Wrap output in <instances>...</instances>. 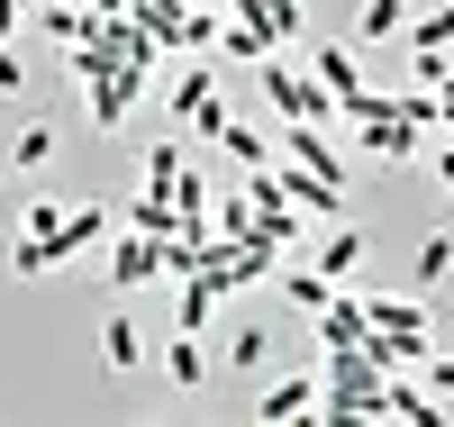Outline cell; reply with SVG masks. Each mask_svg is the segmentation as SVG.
<instances>
[{"label":"cell","mask_w":454,"mask_h":427,"mask_svg":"<svg viewBox=\"0 0 454 427\" xmlns=\"http://www.w3.org/2000/svg\"><path fill=\"white\" fill-rule=\"evenodd\" d=\"M82 10H91V19H119V10H128V0H82Z\"/></svg>","instance_id":"cell-31"},{"label":"cell","mask_w":454,"mask_h":427,"mask_svg":"<svg viewBox=\"0 0 454 427\" xmlns=\"http://www.w3.org/2000/svg\"><path fill=\"white\" fill-rule=\"evenodd\" d=\"M309 83L346 100V91L364 83V64H355V46H336V36H327V46H309Z\"/></svg>","instance_id":"cell-9"},{"label":"cell","mask_w":454,"mask_h":427,"mask_svg":"<svg viewBox=\"0 0 454 427\" xmlns=\"http://www.w3.org/2000/svg\"><path fill=\"white\" fill-rule=\"evenodd\" d=\"M309 264H318V273H327V282H346V273H355V264H364V237H355V227H327V237L309 246Z\"/></svg>","instance_id":"cell-19"},{"label":"cell","mask_w":454,"mask_h":427,"mask_svg":"<svg viewBox=\"0 0 454 427\" xmlns=\"http://www.w3.org/2000/svg\"><path fill=\"white\" fill-rule=\"evenodd\" d=\"M0 173H10V154H0Z\"/></svg>","instance_id":"cell-33"},{"label":"cell","mask_w":454,"mask_h":427,"mask_svg":"<svg viewBox=\"0 0 454 427\" xmlns=\"http://www.w3.org/2000/svg\"><path fill=\"white\" fill-rule=\"evenodd\" d=\"M100 364H109V373H137V364H145V336H137L128 309H109V328H100Z\"/></svg>","instance_id":"cell-12"},{"label":"cell","mask_w":454,"mask_h":427,"mask_svg":"<svg viewBox=\"0 0 454 427\" xmlns=\"http://www.w3.org/2000/svg\"><path fill=\"white\" fill-rule=\"evenodd\" d=\"M436 128L454 137V73H445V83H436Z\"/></svg>","instance_id":"cell-29"},{"label":"cell","mask_w":454,"mask_h":427,"mask_svg":"<svg viewBox=\"0 0 454 427\" xmlns=\"http://www.w3.org/2000/svg\"><path fill=\"white\" fill-rule=\"evenodd\" d=\"M109 237V210L91 201V210H64V227H55V264H73V255H91Z\"/></svg>","instance_id":"cell-10"},{"label":"cell","mask_w":454,"mask_h":427,"mask_svg":"<svg viewBox=\"0 0 454 427\" xmlns=\"http://www.w3.org/2000/svg\"><path fill=\"white\" fill-rule=\"evenodd\" d=\"M218 146H227V164H237V173L273 164V137H263V128H246V119H227V128H218Z\"/></svg>","instance_id":"cell-20"},{"label":"cell","mask_w":454,"mask_h":427,"mask_svg":"<svg viewBox=\"0 0 454 427\" xmlns=\"http://www.w3.org/2000/svg\"><path fill=\"white\" fill-rule=\"evenodd\" d=\"M400 28H409V0H364L355 10V46H391Z\"/></svg>","instance_id":"cell-18"},{"label":"cell","mask_w":454,"mask_h":427,"mask_svg":"<svg viewBox=\"0 0 454 427\" xmlns=\"http://www.w3.org/2000/svg\"><path fill=\"white\" fill-rule=\"evenodd\" d=\"M218 300H227V291H218L209 273H182V309H173V328H192V336H209V319H218Z\"/></svg>","instance_id":"cell-16"},{"label":"cell","mask_w":454,"mask_h":427,"mask_svg":"<svg viewBox=\"0 0 454 427\" xmlns=\"http://www.w3.org/2000/svg\"><path fill=\"white\" fill-rule=\"evenodd\" d=\"M254 418H263V427H291V418H318V382H309V373H282L273 391L254 400Z\"/></svg>","instance_id":"cell-6"},{"label":"cell","mask_w":454,"mask_h":427,"mask_svg":"<svg viewBox=\"0 0 454 427\" xmlns=\"http://www.w3.org/2000/svg\"><path fill=\"white\" fill-rule=\"evenodd\" d=\"M218 10H227V19H254V0H218Z\"/></svg>","instance_id":"cell-32"},{"label":"cell","mask_w":454,"mask_h":427,"mask_svg":"<svg viewBox=\"0 0 454 427\" xmlns=\"http://www.w3.org/2000/svg\"><path fill=\"white\" fill-rule=\"evenodd\" d=\"M309 328H318V345H364V336H372V328H364V300H355L346 282L327 291V309H318Z\"/></svg>","instance_id":"cell-8"},{"label":"cell","mask_w":454,"mask_h":427,"mask_svg":"<svg viewBox=\"0 0 454 427\" xmlns=\"http://www.w3.org/2000/svg\"><path fill=\"white\" fill-rule=\"evenodd\" d=\"M400 46H454V0H436V10H409Z\"/></svg>","instance_id":"cell-22"},{"label":"cell","mask_w":454,"mask_h":427,"mask_svg":"<svg viewBox=\"0 0 454 427\" xmlns=\"http://www.w3.org/2000/svg\"><path fill=\"white\" fill-rule=\"evenodd\" d=\"M10 164L46 173V164H55V128H46V119H27V128H19V146H10Z\"/></svg>","instance_id":"cell-25"},{"label":"cell","mask_w":454,"mask_h":427,"mask_svg":"<svg viewBox=\"0 0 454 427\" xmlns=\"http://www.w3.org/2000/svg\"><path fill=\"white\" fill-rule=\"evenodd\" d=\"M419 382H427V391L454 409V355H436V345H427V364H419Z\"/></svg>","instance_id":"cell-26"},{"label":"cell","mask_w":454,"mask_h":427,"mask_svg":"<svg viewBox=\"0 0 454 427\" xmlns=\"http://www.w3.org/2000/svg\"><path fill=\"white\" fill-rule=\"evenodd\" d=\"M145 282H164V255H155V237H128L109 246V291H145Z\"/></svg>","instance_id":"cell-5"},{"label":"cell","mask_w":454,"mask_h":427,"mask_svg":"<svg viewBox=\"0 0 454 427\" xmlns=\"http://www.w3.org/2000/svg\"><path fill=\"white\" fill-rule=\"evenodd\" d=\"M209 55H227V64H263L273 55V36H263V19H218V46Z\"/></svg>","instance_id":"cell-14"},{"label":"cell","mask_w":454,"mask_h":427,"mask_svg":"<svg viewBox=\"0 0 454 427\" xmlns=\"http://www.w3.org/2000/svg\"><path fill=\"white\" fill-rule=\"evenodd\" d=\"M454 273V227H427V237H419V255H409V282H419V291H436Z\"/></svg>","instance_id":"cell-15"},{"label":"cell","mask_w":454,"mask_h":427,"mask_svg":"<svg viewBox=\"0 0 454 427\" xmlns=\"http://www.w3.org/2000/svg\"><path fill=\"white\" fill-rule=\"evenodd\" d=\"M364 328H372V345H382L391 373H419L427 345H436V309H427V291H372L364 300Z\"/></svg>","instance_id":"cell-1"},{"label":"cell","mask_w":454,"mask_h":427,"mask_svg":"<svg viewBox=\"0 0 454 427\" xmlns=\"http://www.w3.org/2000/svg\"><path fill=\"white\" fill-rule=\"evenodd\" d=\"M19 19H27L19 0H0V46H10V36H19Z\"/></svg>","instance_id":"cell-30"},{"label":"cell","mask_w":454,"mask_h":427,"mask_svg":"<svg viewBox=\"0 0 454 427\" xmlns=\"http://www.w3.org/2000/svg\"><path fill=\"white\" fill-rule=\"evenodd\" d=\"M27 91V64H19V46H0V100H19Z\"/></svg>","instance_id":"cell-27"},{"label":"cell","mask_w":454,"mask_h":427,"mask_svg":"<svg viewBox=\"0 0 454 427\" xmlns=\"http://www.w3.org/2000/svg\"><path fill=\"white\" fill-rule=\"evenodd\" d=\"M36 28H46L55 36V46H82V36H91V10H82V0H36V10H27Z\"/></svg>","instance_id":"cell-17"},{"label":"cell","mask_w":454,"mask_h":427,"mask_svg":"<svg viewBox=\"0 0 454 427\" xmlns=\"http://www.w3.org/2000/svg\"><path fill=\"white\" fill-rule=\"evenodd\" d=\"M128 227H137V237H173V227H182V210L164 201V191H137V201H128Z\"/></svg>","instance_id":"cell-21"},{"label":"cell","mask_w":454,"mask_h":427,"mask_svg":"<svg viewBox=\"0 0 454 427\" xmlns=\"http://www.w3.org/2000/svg\"><path fill=\"white\" fill-rule=\"evenodd\" d=\"M300 218H346V173H309V164H273Z\"/></svg>","instance_id":"cell-4"},{"label":"cell","mask_w":454,"mask_h":427,"mask_svg":"<svg viewBox=\"0 0 454 427\" xmlns=\"http://www.w3.org/2000/svg\"><path fill=\"white\" fill-rule=\"evenodd\" d=\"M164 109H173V128H192V137H218L227 119H237L209 64H182V73H173V91H164Z\"/></svg>","instance_id":"cell-2"},{"label":"cell","mask_w":454,"mask_h":427,"mask_svg":"<svg viewBox=\"0 0 454 427\" xmlns=\"http://www.w3.org/2000/svg\"><path fill=\"white\" fill-rule=\"evenodd\" d=\"M19 10H36V0H19Z\"/></svg>","instance_id":"cell-34"},{"label":"cell","mask_w":454,"mask_h":427,"mask_svg":"<svg viewBox=\"0 0 454 427\" xmlns=\"http://www.w3.org/2000/svg\"><path fill=\"white\" fill-rule=\"evenodd\" d=\"M419 137H427V128H409V119H400V91H391L382 119H355V154H364V164H382V173L419 164Z\"/></svg>","instance_id":"cell-3"},{"label":"cell","mask_w":454,"mask_h":427,"mask_svg":"<svg viewBox=\"0 0 454 427\" xmlns=\"http://www.w3.org/2000/svg\"><path fill=\"white\" fill-rule=\"evenodd\" d=\"M254 19H263V36H273V46H291V36L309 28V0H254Z\"/></svg>","instance_id":"cell-23"},{"label":"cell","mask_w":454,"mask_h":427,"mask_svg":"<svg viewBox=\"0 0 454 427\" xmlns=\"http://www.w3.org/2000/svg\"><path fill=\"white\" fill-rule=\"evenodd\" d=\"M209 373H218V355H209L192 328H173V345H164V382H173V391H200Z\"/></svg>","instance_id":"cell-7"},{"label":"cell","mask_w":454,"mask_h":427,"mask_svg":"<svg viewBox=\"0 0 454 427\" xmlns=\"http://www.w3.org/2000/svg\"><path fill=\"white\" fill-rule=\"evenodd\" d=\"M137 164H145V191H164V201H173V173L192 164V154H182V137H164V146H145Z\"/></svg>","instance_id":"cell-24"},{"label":"cell","mask_w":454,"mask_h":427,"mask_svg":"<svg viewBox=\"0 0 454 427\" xmlns=\"http://www.w3.org/2000/svg\"><path fill=\"white\" fill-rule=\"evenodd\" d=\"M419 164H427V173H436V182L454 191V146H436V154H419Z\"/></svg>","instance_id":"cell-28"},{"label":"cell","mask_w":454,"mask_h":427,"mask_svg":"<svg viewBox=\"0 0 454 427\" xmlns=\"http://www.w3.org/2000/svg\"><path fill=\"white\" fill-rule=\"evenodd\" d=\"M273 291H282L291 309H309V319H318V309H327V291H336V282L318 273V264H273Z\"/></svg>","instance_id":"cell-11"},{"label":"cell","mask_w":454,"mask_h":427,"mask_svg":"<svg viewBox=\"0 0 454 427\" xmlns=\"http://www.w3.org/2000/svg\"><path fill=\"white\" fill-rule=\"evenodd\" d=\"M263 364H273V328H254V319L218 345V373H263Z\"/></svg>","instance_id":"cell-13"}]
</instances>
